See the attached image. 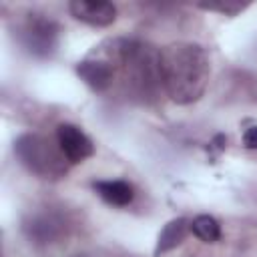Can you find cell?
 I'll list each match as a JSON object with an SVG mask.
<instances>
[{
    "instance_id": "5",
    "label": "cell",
    "mask_w": 257,
    "mask_h": 257,
    "mask_svg": "<svg viewBox=\"0 0 257 257\" xmlns=\"http://www.w3.org/2000/svg\"><path fill=\"white\" fill-rule=\"evenodd\" d=\"M56 141L68 163H82L94 153L92 141L74 124H58L56 128Z\"/></svg>"
},
{
    "instance_id": "6",
    "label": "cell",
    "mask_w": 257,
    "mask_h": 257,
    "mask_svg": "<svg viewBox=\"0 0 257 257\" xmlns=\"http://www.w3.org/2000/svg\"><path fill=\"white\" fill-rule=\"evenodd\" d=\"M70 14L88 26H108L116 18V8L102 0H74L68 4Z\"/></svg>"
},
{
    "instance_id": "1",
    "label": "cell",
    "mask_w": 257,
    "mask_h": 257,
    "mask_svg": "<svg viewBox=\"0 0 257 257\" xmlns=\"http://www.w3.org/2000/svg\"><path fill=\"white\" fill-rule=\"evenodd\" d=\"M110 68L112 86L120 82L124 94L137 100L155 98L163 88L161 50L149 42L114 38L94 48ZM110 86V88H112Z\"/></svg>"
},
{
    "instance_id": "7",
    "label": "cell",
    "mask_w": 257,
    "mask_h": 257,
    "mask_svg": "<svg viewBox=\"0 0 257 257\" xmlns=\"http://www.w3.org/2000/svg\"><path fill=\"white\" fill-rule=\"evenodd\" d=\"M24 231L26 235L34 241V243H50L54 241L56 237L62 235L64 231V223L58 215L54 213H42V215H36L32 217L26 225H24Z\"/></svg>"
},
{
    "instance_id": "4",
    "label": "cell",
    "mask_w": 257,
    "mask_h": 257,
    "mask_svg": "<svg viewBox=\"0 0 257 257\" xmlns=\"http://www.w3.org/2000/svg\"><path fill=\"white\" fill-rule=\"evenodd\" d=\"M20 42L30 54L38 58H46L56 48L58 26L56 22H52L42 14H28V18L20 28Z\"/></svg>"
},
{
    "instance_id": "9",
    "label": "cell",
    "mask_w": 257,
    "mask_h": 257,
    "mask_svg": "<svg viewBox=\"0 0 257 257\" xmlns=\"http://www.w3.org/2000/svg\"><path fill=\"white\" fill-rule=\"evenodd\" d=\"M187 231H191V223H189L187 219L179 217V219L169 221V223L163 227V231L159 233V241H157L155 253H157V255H159V253H167V251L175 249L177 245H181L183 239H185V235H187Z\"/></svg>"
},
{
    "instance_id": "3",
    "label": "cell",
    "mask_w": 257,
    "mask_h": 257,
    "mask_svg": "<svg viewBox=\"0 0 257 257\" xmlns=\"http://www.w3.org/2000/svg\"><path fill=\"white\" fill-rule=\"evenodd\" d=\"M14 153L20 163L42 179H58L66 173V157L58 147V141L28 133L14 143Z\"/></svg>"
},
{
    "instance_id": "8",
    "label": "cell",
    "mask_w": 257,
    "mask_h": 257,
    "mask_svg": "<svg viewBox=\"0 0 257 257\" xmlns=\"http://www.w3.org/2000/svg\"><path fill=\"white\" fill-rule=\"evenodd\" d=\"M94 191L102 201L114 207H126L135 199V189L126 181H96Z\"/></svg>"
},
{
    "instance_id": "2",
    "label": "cell",
    "mask_w": 257,
    "mask_h": 257,
    "mask_svg": "<svg viewBox=\"0 0 257 257\" xmlns=\"http://www.w3.org/2000/svg\"><path fill=\"white\" fill-rule=\"evenodd\" d=\"M211 62L203 46L193 42H173L161 50L163 90L177 104L199 100L209 84Z\"/></svg>"
},
{
    "instance_id": "12",
    "label": "cell",
    "mask_w": 257,
    "mask_h": 257,
    "mask_svg": "<svg viewBox=\"0 0 257 257\" xmlns=\"http://www.w3.org/2000/svg\"><path fill=\"white\" fill-rule=\"evenodd\" d=\"M243 143L247 149H257V126H251L243 135Z\"/></svg>"
},
{
    "instance_id": "10",
    "label": "cell",
    "mask_w": 257,
    "mask_h": 257,
    "mask_svg": "<svg viewBox=\"0 0 257 257\" xmlns=\"http://www.w3.org/2000/svg\"><path fill=\"white\" fill-rule=\"evenodd\" d=\"M191 233L205 243H215L221 237V225L211 215H199L191 221Z\"/></svg>"
},
{
    "instance_id": "11",
    "label": "cell",
    "mask_w": 257,
    "mask_h": 257,
    "mask_svg": "<svg viewBox=\"0 0 257 257\" xmlns=\"http://www.w3.org/2000/svg\"><path fill=\"white\" fill-rule=\"evenodd\" d=\"M207 10H219L223 14H237L239 10L245 8V4H221V6H215V4H209V6H203Z\"/></svg>"
}]
</instances>
